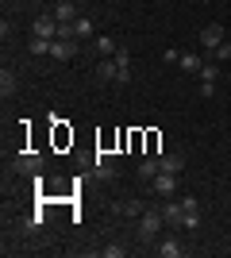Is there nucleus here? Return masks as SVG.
Returning a JSON list of instances; mask_svg holds the SVG:
<instances>
[{
	"label": "nucleus",
	"instance_id": "1",
	"mask_svg": "<svg viewBox=\"0 0 231 258\" xmlns=\"http://www.w3.org/2000/svg\"><path fill=\"white\" fill-rule=\"evenodd\" d=\"M162 208H143V216H139V243H158V235H162Z\"/></svg>",
	"mask_w": 231,
	"mask_h": 258
},
{
	"label": "nucleus",
	"instance_id": "2",
	"mask_svg": "<svg viewBox=\"0 0 231 258\" xmlns=\"http://www.w3.org/2000/svg\"><path fill=\"white\" fill-rule=\"evenodd\" d=\"M200 97L204 100H212L216 97V81H220V62H208V58H204V66H200Z\"/></svg>",
	"mask_w": 231,
	"mask_h": 258
},
{
	"label": "nucleus",
	"instance_id": "3",
	"mask_svg": "<svg viewBox=\"0 0 231 258\" xmlns=\"http://www.w3.org/2000/svg\"><path fill=\"white\" fill-rule=\"evenodd\" d=\"M43 166H46L43 154H31V151H27V154H16V162H12V170L23 173V177H39V173H43Z\"/></svg>",
	"mask_w": 231,
	"mask_h": 258
},
{
	"label": "nucleus",
	"instance_id": "4",
	"mask_svg": "<svg viewBox=\"0 0 231 258\" xmlns=\"http://www.w3.org/2000/svg\"><path fill=\"white\" fill-rule=\"evenodd\" d=\"M162 220H166V227H185V208H181V201L166 197V205H162Z\"/></svg>",
	"mask_w": 231,
	"mask_h": 258
},
{
	"label": "nucleus",
	"instance_id": "5",
	"mask_svg": "<svg viewBox=\"0 0 231 258\" xmlns=\"http://www.w3.org/2000/svg\"><path fill=\"white\" fill-rule=\"evenodd\" d=\"M150 189L158 197H177V173H162V170H158V177L150 181Z\"/></svg>",
	"mask_w": 231,
	"mask_h": 258
},
{
	"label": "nucleus",
	"instance_id": "6",
	"mask_svg": "<svg viewBox=\"0 0 231 258\" xmlns=\"http://www.w3.org/2000/svg\"><path fill=\"white\" fill-rule=\"evenodd\" d=\"M73 54H77V39H54L50 43V58L54 62H69Z\"/></svg>",
	"mask_w": 231,
	"mask_h": 258
},
{
	"label": "nucleus",
	"instance_id": "7",
	"mask_svg": "<svg viewBox=\"0 0 231 258\" xmlns=\"http://www.w3.org/2000/svg\"><path fill=\"white\" fill-rule=\"evenodd\" d=\"M220 43H223V27H220V23H208V27L200 31V46H204V54L216 50Z\"/></svg>",
	"mask_w": 231,
	"mask_h": 258
},
{
	"label": "nucleus",
	"instance_id": "8",
	"mask_svg": "<svg viewBox=\"0 0 231 258\" xmlns=\"http://www.w3.org/2000/svg\"><path fill=\"white\" fill-rule=\"evenodd\" d=\"M50 16H54L58 23H73L77 20V0H58L54 8H50Z\"/></svg>",
	"mask_w": 231,
	"mask_h": 258
},
{
	"label": "nucleus",
	"instance_id": "9",
	"mask_svg": "<svg viewBox=\"0 0 231 258\" xmlns=\"http://www.w3.org/2000/svg\"><path fill=\"white\" fill-rule=\"evenodd\" d=\"M93 170H97V177L112 181V177H116V162H112V154H104V151H100V154H97V162H93Z\"/></svg>",
	"mask_w": 231,
	"mask_h": 258
},
{
	"label": "nucleus",
	"instance_id": "10",
	"mask_svg": "<svg viewBox=\"0 0 231 258\" xmlns=\"http://www.w3.org/2000/svg\"><path fill=\"white\" fill-rule=\"evenodd\" d=\"M158 166H162V173H181L185 170V154H158Z\"/></svg>",
	"mask_w": 231,
	"mask_h": 258
},
{
	"label": "nucleus",
	"instance_id": "11",
	"mask_svg": "<svg viewBox=\"0 0 231 258\" xmlns=\"http://www.w3.org/2000/svg\"><path fill=\"white\" fill-rule=\"evenodd\" d=\"M116 50H120V43L108 39V35H97V39H93V54H97V58H112Z\"/></svg>",
	"mask_w": 231,
	"mask_h": 258
},
{
	"label": "nucleus",
	"instance_id": "12",
	"mask_svg": "<svg viewBox=\"0 0 231 258\" xmlns=\"http://www.w3.org/2000/svg\"><path fill=\"white\" fill-rule=\"evenodd\" d=\"M154 250H158L162 258H181V254H185V247H181L174 235H170V239H158V243H154Z\"/></svg>",
	"mask_w": 231,
	"mask_h": 258
},
{
	"label": "nucleus",
	"instance_id": "13",
	"mask_svg": "<svg viewBox=\"0 0 231 258\" xmlns=\"http://www.w3.org/2000/svg\"><path fill=\"white\" fill-rule=\"evenodd\" d=\"M16 89H20V77H16L12 66H4V70H0V93H4V97H16Z\"/></svg>",
	"mask_w": 231,
	"mask_h": 258
},
{
	"label": "nucleus",
	"instance_id": "14",
	"mask_svg": "<svg viewBox=\"0 0 231 258\" xmlns=\"http://www.w3.org/2000/svg\"><path fill=\"white\" fill-rule=\"evenodd\" d=\"M97 77H100V81H116V77H120L116 58H97Z\"/></svg>",
	"mask_w": 231,
	"mask_h": 258
},
{
	"label": "nucleus",
	"instance_id": "15",
	"mask_svg": "<svg viewBox=\"0 0 231 258\" xmlns=\"http://www.w3.org/2000/svg\"><path fill=\"white\" fill-rule=\"evenodd\" d=\"M200 66H204V54H181L177 58V70H185V74H200Z\"/></svg>",
	"mask_w": 231,
	"mask_h": 258
},
{
	"label": "nucleus",
	"instance_id": "16",
	"mask_svg": "<svg viewBox=\"0 0 231 258\" xmlns=\"http://www.w3.org/2000/svg\"><path fill=\"white\" fill-rule=\"evenodd\" d=\"M69 31H73V39H97V35H93V20H89V16H77V20L69 23Z\"/></svg>",
	"mask_w": 231,
	"mask_h": 258
},
{
	"label": "nucleus",
	"instance_id": "17",
	"mask_svg": "<svg viewBox=\"0 0 231 258\" xmlns=\"http://www.w3.org/2000/svg\"><path fill=\"white\" fill-rule=\"evenodd\" d=\"M158 170H162V166H158V154L143 158V166H139V181H154V177H158Z\"/></svg>",
	"mask_w": 231,
	"mask_h": 258
},
{
	"label": "nucleus",
	"instance_id": "18",
	"mask_svg": "<svg viewBox=\"0 0 231 258\" xmlns=\"http://www.w3.org/2000/svg\"><path fill=\"white\" fill-rule=\"evenodd\" d=\"M27 50H31L35 58H50V39H39V35H31V43H27Z\"/></svg>",
	"mask_w": 231,
	"mask_h": 258
},
{
	"label": "nucleus",
	"instance_id": "19",
	"mask_svg": "<svg viewBox=\"0 0 231 258\" xmlns=\"http://www.w3.org/2000/svg\"><path fill=\"white\" fill-rule=\"evenodd\" d=\"M204 58H208V62H227V58H231V43H227V39H223V43L216 46V50H208V54H204Z\"/></svg>",
	"mask_w": 231,
	"mask_h": 258
},
{
	"label": "nucleus",
	"instance_id": "20",
	"mask_svg": "<svg viewBox=\"0 0 231 258\" xmlns=\"http://www.w3.org/2000/svg\"><path fill=\"white\" fill-rule=\"evenodd\" d=\"M116 212H123V216H143V205H139V201H123V205H116Z\"/></svg>",
	"mask_w": 231,
	"mask_h": 258
},
{
	"label": "nucleus",
	"instance_id": "21",
	"mask_svg": "<svg viewBox=\"0 0 231 258\" xmlns=\"http://www.w3.org/2000/svg\"><path fill=\"white\" fill-rule=\"evenodd\" d=\"M177 201H181L185 216H200V205H197V197H177Z\"/></svg>",
	"mask_w": 231,
	"mask_h": 258
},
{
	"label": "nucleus",
	"instance_id": "22",
	"mask_svg": "<svg viewBox=\"0 0 231 258\" xmlns=\"http://www.w3.org/2000/svg\"><path fill=\"white\" fill-rule=\"evenodd\" d=\"M123 254H127L123 243H108V247H104V258H123Z\"/></svg>",
	"mask_w": 231,
	"mask_h": 258
},
{
	"label": "nucleus",
	"instance_id": "23",
	"mask_svg": "<svg viewBox=\"0 0 231 258\" xmlns=\"http://www.w3.org/2000/svg\"><path fill=\"white\" fill-rule=\"evenodd\" d=\"M204 4H208V0H204Z\"/></svg>",
	"mask_w": 231,
	"mask_h": 258
},
{
	"label": "nucleus",
	"instance_id": "24",
	"mask_svg": "<svg viewBox=\"0 0 231 258\" xmlns=\"http://www.w3.org/2000/svg\"><path fill=\"white\" fill-rule=\"evenodd\" d=\"M54 4H58V0H54Z\"/></svg>",
	"mask_w": 231,
	"mask_h": 258
}]
</instances>
